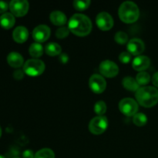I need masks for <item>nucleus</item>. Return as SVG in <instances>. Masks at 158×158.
Masks as SVG:
<instances>
[{
    "instance_id": "32",
    "label": "nucleus",
    "mask_w": 158,
    "mask_h": 158,
    "mask_svg": "<svg viewBox=\"0 0 158 158\" xmlns=\"http://www.w3.org/2000/svg\"><path fill=\"white\" fill-rule=\"evenodd\" d=\"M59 60H60V63H67L69 61V56H68L67 54L66 53H61L59 56Z\"/></svg>"
},
{
    "instance_id": "24",
    "label": "nucleus",
    "mask_w": 158,
    "mask_h": 158,
    "mask_svg": "<svg viewBox=\"0 0 158 158\" xmlns=\"http://www.w3.org/2000/svg\"><path fill=\"white\" fill-rule=\"evenodd\" d=\"M91 2L89 0H75L73 2L74 9L77 11H84L88 9Z\"/></svg>"
},
{
    "instance_id": "12",
    "label": "nucleus",
    "mask_w": 158,
    "mask_h": 158,
    "mask_svg": "<svg viewBox=\"0 0 158 158\" xmlns=\"http://www.w3.org/2000/svg\"><path fill=\"white\" fill-rule=\"evenodd\" d=\"M128 52L133 56H140L145 49V45L143 40L138 38H134L129 40L127 45Z\"/></svg>"
},
{
    "instance_id": "19",
    "label": "nucleus",
    "mask_w": 158,
    "mask_h": 158,
    "mask_svg": "<svg viewBox=\"0 0 158 158\" xmlns=\"http://www.w3.org/2000/svg\"><path fill=\"white\" fill-rule=\"evenodd\" d=\"M29 52L33 59H38L41 57L43 54V46L41 43H33L30 45L29 48Z\"/></svg>"
},
{
    "instance_id": "31",
    "label": "nucleus",
    "mask_w": 158,
    "mask_h": 158,
    "mask_svg": "<svg viewBox=\"0 0 158 158\" xmlns=\"http://www.w3.org/2000/svg\"><path fill=\"white\" fill-rule=\"evenodd\" d=\"M23 158H34L35 157V154L33 151L31 150H26L23 153Z\"/></svg>"
},
{
    "instance_id": "33",
    "label": "nucleus",
    "mask_w": 158,
    "mask_h": 158,
    "mask_svg": "<svg viewBox=\"0 0 158 158\" xmlns=\"http://www.w3.org/2000/svg\"><path fill=\"white\" fill-rule=\"evenodd\" d=\"M152 83L156 87L158 88V72L155 73L152 77Z\"/></svg>"
},
{
    "instance_id": "4",
    "label": "nucleus",
    "mask_w": 158,
    "mask_h": 158,
    "mask_svg": "<svg viewBox=\"0 0 158 158\" xmlns=\"http://www.w3.org/2000/svg\"><path fill=\"white\" fill-rule=\"evenodd\" d=\"M45 63L39 59H31L25 62L23 65V71L25 74L29 77H38L44 72Z\"/></svg>"
},
{
    "instance_id": "13",
    "label": "nucleus",
    "mask_w": 158,
    "mask_h": 158,
    "mask_svg": "<svg viewBox=\"0 0 158 158\" xmlns=\"http://www.w3.org/2000/svg\"><path fill=\"white\" fill-rule=\"evenodd\" d=\"M151 65V60L146 56H137L132 62V66L134 69L138 72H143L148 69Z\"/></svg>"
},
{
    "instance_id": "1",
    "label": "nucleus",
    "mask_w": 158,
    "mask_h": 158,
    "mask_svg": "<svg viewBox=\"0 0 158 158\" xmlns=\"http://www.w3.org/2000/svg\"><path fill=\"white\" fill-rule=\"evenodd\" d=\"M92 28L90 19L84 14H74L68 22V29L77 36L83 37L89 35L92 31Z\"/></svg>"
},
{
    "instance_id": "7",
    "label": "nucleus",
    "mask_w": 158,
    "mask_h": 158,
    "mask_svg": "<svg viewBox=\"0 0 158 158\" xmlns=\"http://www.w3.org/2000/svg\"><path fill=\"white\" fill-rule=\"evenodd\" d=\"M29 4L26 0H12L9 3V9L14 16L22 17L29 11Z\"/></svg>"
},
{
    "instance_id": "36",
    "label": "nucleus",
    "mask_w": 158,
    "mask_h": 158,
    "mask_svg": "<svg viewBox=\"0 0 158 158\" xmlns=\"http://www.w3.org/2000/svg\"><path fill=\"white\" fill-rule=\"evenodd\" d=\"M13 158H20V157H13Z\"/></svg>"
},
{
    "instance_id": "3",
    "label": "nucleus",
    "mask_w": 158,
    "mask_h": 158,
    "mask_svg": "<svg viewBox=\"0 0 158 158\" xmlns=\"http://www.w3.org/2000/svg\"><path fill=\"white\" fill-rule=\"evenodd\" d=\"M120 20L125 23H134L140 16V9L135 2L126 1L120 5L118 10Z\"/></svg>"
},
{
    "instance_id": "27",
    "label": "nucleus",
    "mask_w": 158,
    "mask_h": 158,
    "mask_svg": "<svg viewBox=\"0 0 158 158\" xmlns=\"http://www.w3.org/2000/svg\"><path fill=\"white\" fill-rule=\"evenodd\" d=\"M69 29H68V27H64V26H62V27L59 28L58 29L56 32V36L58 39H65L69 35Z\"/></svg>"
},
{
    "instance_id": "18",
    "label": "nucleus",
    "mask_w": 158,
    "mask_h": 158,
    "mask_svg": "<svg viewBox=\"0 0 158 158\" xmlns=\"http://www.w3.org/2000/svg\"><path fill=\"white\" fill-rule=\"evenodd\" d=\"M122 84L125 89L130 91H133V92H137L140 89V85L138 84L136 79L131 77H124L122 81Z\"/></svg>"
},
{
    "instance_id": "9",
    "label": "nucleus",
    "mask_w": 158,
    "mask_h": 158,
    "mask_svg": "<svg viewBox=\"0 0 158 158\" xmlns=\"http://www.w3.org/2000/svg\"><path fill=\"white\" fill-rule=\"evenodd\" d=\"M89 86L93 92L100 94L106 89V82L103 76L100 74H94L89 77Z\"/></svg>"
},
{
    "instance_id": "28",
    "label": "nucleus",
    "mask_w": 158,
    "mask_h": 158,
    "mask_svg": "<svg viewBox=\"0 0 158 158\" xmlns=\"http://www.w3.org/2000/svg\"><path fill=\"white\" fill-rule=\"evenodd\" d=\"M131 59H132V55L128 52H123L119 56V60H120V61L121 63H125V64L129 63L131 61Z\"/></svg>"
},
{
    "instance_id": "16",
    "label": "nucleus",
    "mask_w": 158,
    "mask_h": 158,
    "mask_svg": "<svg viewBox=\"0 0 158 158\" xmlns=\"http://www.w3.org/2000/svg\"><path fill=\"white\" fill-rule=\"evenodd\" d=\"M49 19H50V21L52 24L58 26H63L67 22V18H66V15L63 12L58 10L51 12Z\"/></svg>"
},
{
    "instance_id": "26",
    "label": "nucleus",
    "mask_w": 158,
    "mask_h": 158,
    "mask_svg": "<svg viewBox=\"0 0 158 158\" xmlns=\"http://www.w3.org/2000/svg\"><path fill=\"white\" fill-rule=\"evenodd\" d=\"M106 109V104L104 101H98L94 105V111L98 116H103Z\"/></svg>"
},
{
    "instance_id": "10",
    "label": "nucleus",
    "mask_w": 158,
    "mask_h": 158,
    "mask_svg": "<svg viewBox=\"0 0 158 158\" xmlns=\"http://www.w3.org/2000/svg\"><path fill=\"white\" fill-rule=\"evenodd\" d=\"M96 23L102 31H108L114 26V19L106 12H101L96 17Z\"/></svg>"
},
{
    "instance_id": "14",
    "label": "nucleus",
    "mask_w": 158,
    "mask_h": 158,
    "mask_svg": "<svg viewBox=\"0 0 158 158\" xmlns=\"http://www.w3.org/2000/svg\"><path fill=\"white\" fill-rule=\"evenodd\" d=\"M29 31L25 26H18L12 32V38L14 41L18 43H23L28 40Z\"/></svg>"
},
{
    "instance_id": "8",
    "label": "nucleus",
    "mask_w": 158,
    "mask_h": 158,
    "mask_svg": "<svg viewBox=\"0 0 158 158\" xmlns=\"http://www.w3.org/2000/svg\"><path fill=\"white\" fill-rule=\"evenodd\" d=\"M99 70L103 77L107 78H113L119 73V67L117 63L111 60H104L101 62L99 66Z\"/></svg>"
},
{
    "instance_id": "21",
    "label": "nucleus",
    "mask_w": 158,
    "mask_h": 158,
    "mask_svg": "<svg viewBox=\"0 0 158 158\" xmlns=\"http://www.w3.org/2000/svg\"><path fill=\"white\" fill-rule=\"evenodd\" d=\"M133 123L137 127H143L148 123V117L143 113H137L133 117Z\"/></svg>"
},
{
    "instance_id": "35",
    "label": "nucleus",
    "mask_w": 158,
    "mask_h": 158,
    "mask_svg": "<svg viewBox=\"0 0 158 158\" xmlns=\"http://www.w3.org/2000/svg\"><path fill=\"white\" fill-rule=\"evenodd\" d=\"M0 158H5L4 157H3V156H2V155H0Z\"/></svg>"
},
{
    "instance_id": "17",
    "label": "nucleus",
    "mask_w": 158,
    "mask_h": 158,
    "mask_svg": "<svg viewBox=\"0 0 158 158\" xmlns=\"http://www.w3.org/2000/svg\"><path fill=\"white\" fill-rule=\"evenodd\" d=\"M15 23V16L10 12H6L0 16V26L5 29H9Z\"/></svg>"
},
{
    "instance_id": "34",
    "label": "nucleus",
    "mask_w": 158,
    "mask_h": 158,
    "mask_svg": "<svg viewBox=\"0 0 158 158\" xmlns=\"http://www.w3.org/2000/svg\"><path fill=\"white\" fill-rule=\"evenodd\" d=\"M1 136H2V128L1 127H0V137H1Z\"/></svg>"
},
{
    "instance_id": "11",
    "label": "nucleus",
    "mask_w": 158,
    "mask_h": 158,
    "mask_svg": "<svg viewBox=\"0 0 158 158\" xmlns=\"http://www.w3.org/2000/svg\"><path fill=\"white\" fill-rule=\"evenodd\" d=\"M50 28L46 25H39L32 31V37L35 43H42L46 42L50 36Z\"/></svg>"
},
{
    "instance_id": "25",
    "label": "nucleus",
    "mask_w": 158,
    "mask_h": 158,
    "mask_svg": "<svg viewBox=\"0 0 158 158\" xmlns=\"http://www.w3.org/2000/svg\"><path fill=\"white\" fill-rule=\"evenodd\" d=\"M114 40L116 43L120 45H124L127 43L128 42V35L126 32L123 31H119L114 35Z\"/></svg>"
},
{
    "instance_id": "2",
    "label": "nucleus",
    "mask_w": 158,
    "mask_h": 158,
    "mask_svg": "<svg viewBox=\"0 0 158 158\" xmlns=\"http://www.w3.org/2000/svg\"><path fill=\"white\" fill-rule=\"evenodd\" d=\"M138 104L143 107L150 108L158 103V89L154 86H143L135 93Z\"/></svg>"
},
{
    "instance_id": "30",
    "label": "nucleus",
    "mask_w": 158,
    "mask_h": 158,
    "mask_svg": "<svg viewBox=\"0 0 158 158\" xmlns=\"http://www.w3.org/2000/svg\"><path fill=\"white\" fill-rule=\"evenodd\" d=\"M9 8V5H8L6 2L0 1V14H4L7 11V9Z\"/></svg>"
},
{
    "instance_id": "15",
    "label": "nucleus",
    "mask_w": 158,
    "mask_h": 158,
    "mask_svg": "<svg viewBox=\"0 0 158 158\" xmlns=\"http://www.w3.org/2000/svg\"><path fill=\"white\" fill-rule=\"evenodd\" d=\"M7 63L13 68H19L24 64L23 56L16 52H12L7 56Z\"/></svg>"
},
{
    "instance_id": "5",
    "label": "nucleus",
    "mask_w": 158,
    "mask_h": 158,
    "mask_svg": "<svg viewBox=\"0 0 158 158\" xmlns=\"http://www.w3.org/2000/svg\"><path fill=\"white\" fill-rule=\"evenodd\" d=\"M108 127V120L105 116H97L89 121V131L94 135L103 134Z\"/></svg>"
},
{
    "instance_id": "22",
    "label": "nucleus",
    "mask_w": 158,
    "mask_h": 158,
    "mask_svg": "<svg viewBox=\"0 0 158 158\" xmlns=\"http://www.w3.org/2000/svg\"><path fill=\"white\" fill-rule=\"evenodd\" d=\"M136 80L140 86H145L151 80V76L149 75L148 73L145 72V71L139 72L136 77Z\"/></svg>"
},
{
    "instance_id": "23",
    "label": "nucleus",
    "mask_w": 158,
    "mask_h": 158,
    "mask_svg": "<svg viewBox=\"0 0 158 158\" xmlns=\"http://www.w3.org/2000/svg\"><path fill=\"white\" fill-rule=\"evenodd\" d=\"M34 158H55V154L49 148H43L35 153Z\"/></svg>"
},
{
    "instance_id": "20",
    "label": "nucleus",
    "mask_w": 158,
    "mask_h": 158,
    "mask_svg": "<svg viewBox=\"0 0 158 158\" xmlns=\"http://www.w3.org/2000/svg\"><path fill=\"white\" fill-rule=\"evenodd\" d=\"M46 54L50 56H60L61 54L62 47L56 43H49L45 47Z\"/></svg>"
},
{
    "instance_id": "6",
    "label": "nucleus",
    "mask_w": 158,
    "mask_h": 158,
    "mask_svg": "<svg viewBox=\"0 0 158 158\" xmlns=\"http://www.w3.org/2000/svg\"><path fill=\"white\" fill-rule=\"evenodd\" d=\"M119 109L127 117H134L138 111V103L137 100L130 97L123 98L119 103Z\"/></svg>"
},
{
    "instance_id": "29",
    "label": "nucleus",
    "mask_w": 158,
    "mask_h": 158,
    "mask_svg": "<svg viewBox=\"0 0 158 158\" xmlns=\"http://www.w3.org/2000/svg\"><path fill=\"white\" fill-rule=\"evenodd\" d=\"M24 71L21 70V69H17L13 73V77L16 80H20L24 77Z\"/></svg>"
}]
</instances>
